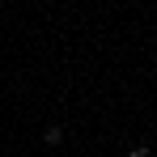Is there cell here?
I'll return each mask as SVG.
<instances>
[{"label": "cell", "mask_w": 157, "mask_h": 157, "mask_svg": "<svg viewBox=\"0 0 157 157\" xmlns=\"http://www.w3.org/2000/svg\"><path fill=\"white\" fill-rule=\"evenodd\" d=\"M59 140H64V128H55V123H51V128L43 132V144H59Z\"/></svg>", "instance_id": "cell-1"}, {"label": "cell", "mask_w": 157, "mask_h": 157, "mask_svg": "<svg viewBox=\"0 0 157 157\" xmlns=\"http://www.w3.org/2000/svg\"><path fill=\"white\" fill-rule=\"evenodd\" d=\"M128 157H149V149H144V144H136V149H132Z\"/></svg>", "instance_id": "cell-2"}]
</instances>
